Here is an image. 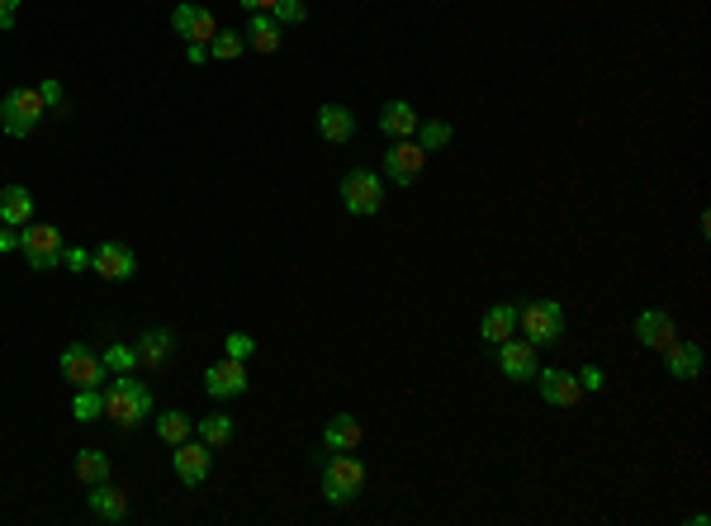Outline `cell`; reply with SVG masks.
Instances as JSON below:
<instances>
[{
	"instance_id": "4",
	"label": "cell",
	"mask_w": 711,
	"mask_h": 526,
	"mask_svg": "<svg viewBox=\"0 0 711 526\" xmlns=\"http://www.w3.org/2000/svg\"><path fill=\"white\" fill-rule=\"evenodd\" d=\"M365 484V465L351 451H332L323 460V498L328 503H351Z\"/></svg>"
},
{
	"instance_id": "15",
	"label": "cell",
	"mask_w": 711,
	"mask_h": 526,
	"mask_svg": "<svg viewBox=\"0 0 711 526\" xmlns=\"http://www.w3.org/2000/svg\"><path fill=\"white\" fill-rule=\"evenodd\" d=\"M133 351H138V365H147V370H162V365L176 356V332H171V327H147Z\"/></svg>"
},
{
	"instance_id": "22",
	"label": "cell",
	"mask_w": 711,
	"mask_h": 526,
	"mask_svg": "<svg viewBox=\"0 0 711 526\" xmlns=\"http://www.w3.org/2000/svg\"><path fill=\"white\" fill-rule=\"evenodd\" d=\"M380 128L389 138H413V133H418V109L408 105V100H389V105L380 109Z\"/></svg>"
},
{
	"instance_id": "9",
	"label": "cell",
	"mask_w": 711,
	"mask_h": 526,
	"mask_svg": "<svg viewBox=\"0 0 711 526\" xmlns=\"http://www.w3.org/2000/svg\"><path fill=\"white\" fill-rule=\"evenodd\" d=\"M209 465H214V446H204V441H190L185 436L181 446H171V470L181 479L185 489H195L209 479Z\"/></svg>"
},
{
	"instance_id": "23",
	"label": "cell",
	"mask_w": 711,
	"mask_h": 526,
	"mask_svg": "<svg viewBox=\"0 0 711 526\" xmlns=\"http://www.w3.org/2000/svg\"><path fill=\"white\" fill-rule=\"evenodd\" d=\"M512 332H517V309H512V304H493V309L484 313V323H479V337L489 346L508 342Z\"/></svg>"
},
{
	"instance_id": "3",
	"label": "cell",
	"mask_w": 711,
	"mask_h": 526,
	"mask_svg": "<svg viewBox=\"0 0 711 526\" xmlns=\"http://www.w3.org/2000/svg\"><path fill=\"white\" fill-rule=\"evenodd\" d=\"M517 327L527 332L531 346H560L565 342V309L555 304V299H531L527 309H517Z\"/></svg>"
},
{
	"instance_id": "1",
	"label": "cell",
	"mask_w": 711,
	"mask_h": 526,
	"mask_svg": "<svg viewBox=\"0 0 711 526\" xmlns=\"http://www.w3.org/2000/svg\"><path fill=\"white\" fill-rule=\"evenodd\" d=\"M105 418H114L119 427H138L152 418V389L133 375H114V384L105 389Z\"/></svg>"
},
{
	"instance_id": "12",
	"label": "cell",
	"mask_w": 711,
	"mask_h": 526,
	"mask_svg": "<svg viewBox=\"0 0 711 526\" xmlns=\"http://www.w3.org/2000/svg\"><path fill=\"white\" fill-rule=\"evenodd\" d=\"M171 29H176L185 43H204V48H209V38L219 34V19L209 15L204 5H190V0H181V5L171 10Z\"/></svg>"
},
{
	"instance_id": "2",
	"label": "cell",
	"mask_w": 711,
	"mask_h": 526,
	"mask_svg": "<svg viewBox=\"0 0 711 526\" xmlns=\"http://www.w3.org/2000/svg\"><path fill=\"white\" fill-rule=\"evenodd\" d=\"M43 114H48L43 95L34 86H15V91H5V100H0V133L5 138H29Z\"/></svg>"
},
{
	"instance_id": "32",
	"label": "cell",
	"mask_w": 711,
	"mask_h": 526,
	"mask_svg": "<svg viewBox=\"0 0 711 526\" xmlns=\"http://www.w3.org/2000/svg\"><path fill=\"white\" fill-rule=\"evenodd\" d=\"M275 24H304L309 19V5L304 0H275Z\"/></svg>"
},
{
	"instance_id": "39",
	"label": "cell",
	"mask_w": 711,
	"mask_h": 526,
	"mask_svg": "<svg viewBox=\"0 0 711 526\" xmlns=\"http://www.w3.org/2000/svg\"><path fill=\"white\" fill-rule=\"evenodd\" d=\"M185 57L200 67V62H209V48H204V43H185Z\"/></svg>"
},
{
	"instance_id": "6",
	"label": "cell",
	"mask_w": 711,
	"mask_h": 526,
	"mask_svg": "<svg viewBox=\"0 0 711 526\" xmlns=\"http://www.w3.org/2000/svg\"><path fill=\"white\" fill-rule=\"evenodd\" d=\"M19 252L34 271H53V266H62V233L53 223H24L19 228Z\"/></svg>"
},
{
	"instance_id": "36",
	"label": "cell",
	"mask_w": 711,
	"mask_h": 526,
	"mask_svg": "<svg viewBox=\"0 0 711 526\" xmlns=\"http://www.w3.org/2000/svg\"><path fill=\"white\" fill-rule=\"evenodd\" d=\"M602 384H607V375H602L598 365H584V370H579V389H584V394H598Z\"/></svg>"
},
{
	"instance_id": "35",
	"label": "cell",
	"mask_w": 711,
	"mask_h": 526,
	"mask_svg": "<svg viewBox=\"0 0 711 526\" xmlns=\"http://www.w3.org/2000/svg\"><path fill=\"white\" fill-rule=\"evenodd\" d=\"M62 266H67V271H91V252H86V247H62Z\"/></svg>"
},
{
	"instance_id": "14",
	"label": "cell",
	"mask_w": 711,
	"mask_h": 526,
	"mask_svg": "<svg viewBox=\"0 0 711 526\" xmlns=\"http://www.w3.org/2000/svg\"><path fill=\"white\" fill-rule=\"evenodd\" d=\"M498 370L508 375V380H517V384H527V380H536V370H541V361H536V346L531 342H498Z\"/></svg>"
},
{
	"instance_id": "29",
	"label": "cell",
	"mask_w": 711,
	"mask_h": 526,
	"mask_svg": "<svg viewBox=\"0 0 711 526\" xmlns=\"http://www.w3.org/2000/svg\"><path fill=\"white\" fill-rule=\"evenodd\" d=\"M413 143L422 152H441V147L451 143V124H441V119H418V133H413Z\"/></svg>"
},
{
	"instance_id": "30",
	"label": "cell",
	"mask_w": 711,
	"mask_h": 526,
	"mask_svg": "<svg viewBox=\"0 0 711 526\" xmlns=\"http://www.w3.org/2000/svg\"><path fill=\"white\" fill-rule=\"evenodd\" d=\"M242 53H247V34H237V29H219L209 38V57H219V62H233Z\"/></svg>"
},
{
	"instance_id": "38",
	"label": "cell",
	"mask_w": 711,
	"mask_h": 526,
	"mask_svg": "<svg viewBox=\"0 0 711 526\" xmlns=\"http://www.w3.org/2000/svg\"><path fill=\"white\" fill-rule=\"evenodd\" d=\"M15 10L19 0H0V29H15Z\"/></svg>"
},
{
	"instance_id": "18",
	"label": "cell",
	"mask_w": 711,
	"mask_h": 526,
	"mask_svg": "<svg viewBox=\"0 0 711 526\" xmlns=\"http://www.w3.org/2000/svg\"><path fill=\"white\" fill-rule=\"evenodd\" d=\"M86 503H91V517H100V522H124L128 517V493L114 489L110 479H105V484H91Z\"/></svg>"
},
{
	"instance_id": "21",
	"label": "cell",
	"mask_w": 711,
	"mask_h": 526,
	"mask_svg": "<svg viewBox=\"0 0 711 526\" xmlns=\"http://www.w3.org/2000/svg\"><path fill=\"white\" fill-rule=\"evenodd\" d=\"M361 422L351 418V413H337V418L328 422V427H323V446H328V455L332 451H356V446H361Z\"/></svg>"
},
{
	"instance_id": "24",
	"label": "cell",
	"mask_w": 711,
	"mask_h": 526,
	"mask_svg": "<svg viewBox=\"0 0 711 526\" xmlns=\"http://www.w3.org/2000/svg\"><path fill=\"white\" fill-rule=\"evenodd\" d=\"M285 38H280V24H275L271 10H256L252 24H247V48H256V53H275Z\"/></svg>"
},
{
	"instance_id": "16",
	"label": "cell",
	"mask_w": 711,
	"mask_h": 526,
	"mask_svg": "<svg viewBox=\"0 0 711 526\" xmlns=\"http://www.w3.org/2000/svg\"><path fill=\"white\" fill-rule=\"evenodd\" d=\"M636 337H640V346H650V351H664V346L678 337V323L669 318L664 309H645L636 318Z\"/></svg>"
},
{
	"instance_id": "33",
	"label": "cell",
	"mask_w": 711,
	"mask_h": 526,
	"mask_svg": "<svg viewBox=\"0 0 711 526\" xmlns=\"http://www.w3.org/2000/svg\"><path fill=\"white\" fill-rule=\"evenodd\" d=\"M228 356H233V361H252V351H256V337L252 332H228Z\"/></svg>"
},
{
	"instance_id": "37",
	"label": "cell",
	"mask_w": 711,
	"mask_h": 526,
	"mask_svg": "<svg viewBox=\"0 0 711 526\" xmlns=\"http://www.w3.org/2000/svg\"><path fill=\"white\" fill-rule=\"evenodd\" d=\"M5 252H19V228H10V223L0 228V256Z\"/></svg>"
},
{
	"instance_id": "5",
	"label": "cell",
	"mask_w": 711,
	"mask_h": 526,
	"mask_svg": "<svg viewBox=\"0 0 711 526\" xmlns=\"http://www.w3.org/2000/svg\"><path fill=\"white\" fill-rule=\"evenodd\" d=\"M337 195H342V209L356 218H370V214H380V204H384V185L375 171H365V166H356V171H347L342 176V185H337Z\"/></svg>"
},
{
	"instance_id": "8",
	"label": "cell",
	"mask_w": 711,
	"mask_h": 526,
	"mask_svg": "<svg viewBox=\"0 0 711 526\" xmlns=\"http://www.w3.org/2000/svg\"><path fill=\"white\" fill-rule=\"evenodd\" d=\"M57 370H62V380H72V389H91V384H105V375H110V370H105V361L95 356L91 346H81V342L62 351Z\"/></svg>"
},
{
	"instance_id": "7",
	"label": "cell",
	"mask_w": 711,
	"mask_h": 526,
	"mask_svg": "<svg viewBox=\"0 0 711 526\" xmlns=\"http://www.w3.org/2000/svg\"><path fill=\"white\" fill-rule=\"evenodd\" d=\"M252 389V375H247V361H233V356H223L204 370V394L209 399H242Z\"/></svg>"
},
{
	"instance_id": "19",
	"label": "cell",
	"mask_w": 711,
	"mask_h": 526,
	"mask_svg": "<svg viewBox=\"0 0 711 526\" xmlns=\"http://www.w3.org/2000/svg\"><path fill=\"white\" fill-rule=\"evenodd\" d=\"M318 133L328 143H351L356 138V114L347 105H323L318 109Z\"/></svg>"
},
{
	"instance_id": "13",
	"label": "cell",
	"mask_w": 711,
	"mask_h": 526,
	"mask_svg": "<svg viewBox=\"0 0 711 526\" xmlns=\"http://www.w3.org/2000/svg\"><path fill=\"white\" fill-rule=\"evenodd\" d=\"M536 389L550 408H579V399H584L579 375H569V370H536Z\"/></svg>"
},
{
	"instance_id": "20",
	"label": "cell",
	"mask_w": 711,
	"mask_h": 526,
	"mask_svg": "<svg viewBox=\"0 0 711 526\" xmlns=\"http://www.w3.org/2000/svg\"><path fill=\"white\" fill-rule=\"evenodd\" d=\"M0 223H10V228L34 223V195H29L24 185H5V190H0Z\"/></svg>"
},
{
	"instance_id": "25",
	"label": "cell",
	"mask_w": 711,
	"mask_h": 526,
	"mask_svg": "<svg viewBox=\"0 0 711 526\" xmlns=\"http://www.w3.org/2000/svg\"><path fill=\"white\" fill-rule=\"evenodd\" d=\"M76 479L91 489V484H105L110 479V455L95 451V446H86V451H76Z\"/></svg>"
},
{
	"instance_id": "10",
	"label": "cell",
	"mask_w": 711,
	"mask_h": 526,
	"mask_svg": "<svg viewBox=\"0 0 711 526\" xmlns=\"http://www.w3.org/2000/svg\"><path fill=\"white\" fill-rule=\"evenodd\" d=\"M422 166H427V152H422L413 138H399V143L384 152V176L394 185H418Z\"/></svg>"
},
{
	"instance_id": "27",
	"label": "cell",
	"mask_w": 711,
	"mask_h": 526,
	"mask_svg": "<svg viewBox=\"0 0 711 526\" xmlns=\"http://www.w3.org/2000/svg\"><path fill=\"white\" fill-rule=\"evenodd\" d=\"M195 432H200L204 446H214V451H219V446L233 441V418H228V413H209V418L195 422Z\"/></svg>"
},
{
	"instance_id": "11",
	"label": "cell",
	"mask_w": 711,
	"mask_h": 526,
	"mask_svg": "<svg viewBox=\"0 0 711 526\" xmlns=\"http://www.w3.org/2000/svg\"><path fill=\"white\" fill-rule=\"evenodd\" d=\"M91 271L124 285V280L138 275V256H133V247H124V242H100V247L91 252Z\"/></svg>"
},
{
	"instance_id": "17",
	"label": "cell",
	"mask_w": 711,
	"mask_h": 526,
	"mask_svg": "<svg viewBox=\"0 0 711 526\" xmlns=\"http://www.w3.org/2000/svg\"><path fill=\"white\" fill-rule=\"evenodd\" d=\"M664 365H669V375L674 380H697L702 375V365H707V356H702V346L697 342H669L664 346Z\"/></svg>"
},
{
	"instance_id": "28",
	"label": "cell",
	"mask_w": 711,
	"mask_h": 526,
	"mask_svg": "<svg viewBox=\"0 0 711 526\" xmlns=\"http://www.w3.org/2000/svg\"><path fill=\"white\" fill-rule=\"evenodd\" d=\"M190 432H195V418H190V413H181V408H171V413H162V418H157V436H162L166 446H181Z\"/></svg>"
},
{
	"instance_id": "31",
	"label": "cell",
	"mask_w": 711,
	"mask_h": 526,
	"mask_svg": "<svg viewBox=\"0 0 711 526\" xmlns=\"http://www.w3.org/2000/svg\"><path fill=\"white\" fill-rule=\"evenodd\" d=\"M100 361H105V370H110V375H133V370H138V351H133V346H124V342H110Z\"/></svg>"
},
{
	"instance_id": "34",
	"label": "cell",
	"mask_w": 711,
	"mask_h": 526,
	"mask_svg": "<svg viewBox=\"0 0 711 526\" xmlns=\"http://www.w3.org/2000/svg\"><path fill=\"white\" fill-rule=\"evenodd\" d=\"M38 95H43V105L53 109V114H67V95H62V81H43V86H38Z\"/></svg>"
},
{
	"instance_id": "26",
	"label": "cell",
	"mask_w": 711,
	"mask_h": 526,
	"mask_svg": "<svg viewBox=\"0 0 711 526\" xmlns=\"http://www.w3.org/2000/svg\"><path fill=\"white\" fill-rule=\"evenodd\" d=\"M72 418L76 422H100V418H105V389H100V384H91V389H76Z\"/></svg>"
},
{
	"instance_id": "40",
	"label": "cell",
	"mask_w": 711,
	"mask_h": 526,
	"mask_svg": "<svg viewBox=\"0 0 711 526\" xmlns=\"http://www.w3.org/2000/svg\"><path fill=\"white\" fill-rule=\"evenodd\" d=\"M242 5H247L252 15H256V10H275V0H242Z\"/></svg>"
}]
</instances>
